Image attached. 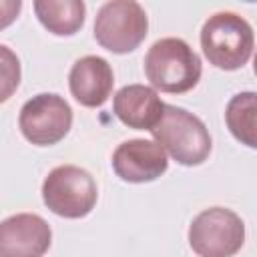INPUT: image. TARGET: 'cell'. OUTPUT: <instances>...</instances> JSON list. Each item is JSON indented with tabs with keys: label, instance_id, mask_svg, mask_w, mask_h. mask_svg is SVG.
Instances as JSON below:
<instances>
[{
	"label": "cell",
	"instance_id": "14",
	"mask_svg": "<svg viewBox=\"0 0 257 257\" xmlns=\"http://www.w3.org/2000/svg\"><path fill=\"white\" fill-rule=\"evenodd\" d=\"M253 72H255V76H257V52H255V58H253Z\"/></svg>",
	"mask_w": 257,
	"mask_h": 257
},
{
	"label": "cell",
	"instance_id": "1",
	"mask_svg": "<svg viewBox=\"0 0 257 257\" xmlns=\"http://www.w3.org/2000/svg\"><path fill=\"white\" fill-rule=\"evenodd\" d=\"M201 58L183 38H161L145 54V74L153 88L183 94L201 80Z\"/></svg>",
	"mask_w": 257,
	"mask_h": 257
},
{
	"label": "cell",
	"instance_id": "7",
	"mask_svg": "<svg viewBox=\"0 0 257 257\" xmlns=\"http://www.w3.org/2000/svg\"><path fill=\"white\" fill-rule=\"evenodd\" d=\"M18 126L28 143L52 147L68 135L72 126V108L60 94L40 92L22 104Z\"/></svg>",
	"mask_w": 257,
	"mask_h": 257
},
{
	"label": "cell",
	"instance_id": "13",
	"mask_svg": "<svg viewBox=\"0 0 257 257\" xmlns=\"http://www.w3.org/2000/svg\"><path fill=\"white\" fill-rule=\"evenodd\" d=\"M229 133L245 147L257 149V92H237L225 108Z\"/></svg>",
	"mask_w": 257,
	"mask_h": 257
},
{
	"label": "cell",
	"instance_id": "5",
	"mask_svg": "<svg viewBox=\"0 0 257 257\" xmlns=\"http://www.w3.org/2000/svg\"><path fill=\"white\" fill-rule=\"evenodd\" d=\"M149 18L145 8L135 0L104 2L94 18L96 42L114 54L133 52L147 36Z\"/></svg>",
	"mask_w": 257,
	"mask_h": 257
},
{
	"label": "cell",
	"instance_id": "3",
	"mask_svg": "<svg viewBox=\"0 0 257 257\" xmlns=\"http://www.w3.org/2000/svg\"><path fill=\"white\" fill-rule=\"evenodd\" d=\"M151 135L155 143H159L165 153L183 167L205 163L213 147L205 122L187 108L175 104H165V114Z\"/></svg>",
	"mask_w": 257,
	"mask_h": 257
},
{
	"label": "cell",
	"instance_id": "4",
	"mask_svg": "<svg viewBox=\"0 0 257 257\" xmlns=\"http://www.w3.org/2000/svg\"><path fill=\"white\" fill-rule=\"evenodd\" d=\"M98 199V189L92 175L76 165L54 167L42 183V201L58 217L82 219Z\"/></svg>",
	"mask_w": 257,
	"mask_h": 257
},
{
	"label": "cell",
	"instance_id": "2",
	"mask_svg": "<svg viewBox=\"0 0 257 257\" xmlns=\"http://www.w3.org/2000/svg\"><path fill=\"white\" fill-rule=\"evenodd\" d=\"M201 48L215 68L237 70L251 58L255 34L243 16L235 12H215L201 28Z\"/></svg>",
	"mask_w": 257,
	"mask_h": 257
},
{
	"label": "cell",
	"instance_id": "10",
	"mask_svg": "<svg viewBox=\"0 0 257 257\" xmlns=\"http://www.w3.org/2000/svg\"><path fill=\"white\" fill-rule=\"evenodd\" d=\"M112 84H114L112 66L108 64L106 58L96 54L78 58L68 72L70 94L74 96L76 102L88 108L102 106L112 92Z\"/></svg>",
	"mask_w": 257,
	"mask_h": 257
},
{
	"label": "cell",
	"instance_id": "8",
	"mask_svg": "<svg viewBox=\"0 0 257 257\" xmlns=\"http://www.w3.org/2000/svg\"><path fill=\"white\" fill-rule=\"evenodd\" d=\"M112 169L124 183H151L169 169L165 149L149 139H131L112 153Z\"/></svg>",
	"mask_w": 257,
	"mask_h": 257
},
{
	"label": "cell",
	"instance_id": "11",
	"mask_svg": "<svg viewBox=\"0 0 257 257\" xmlns=\"http://www.w3.org/2000/svg\"><path fill=\"white\" fill-rule=\"evenodd\" d=\"M112 112L128 128L153 131L165 114V102L153 86L126 84L116 90L112 98Z\"/></svg>",
	"mask_w": 257,
	"mask_h": 257
},
{
	"label": "cell",
	"instance_id": "9",
	"mask_svg": "<svg viewBox=\"0 0 257 257\" xmlns=\"http://www.w3.org/2000/svg\"><path fill=\"white\" fill-rule=\"evenodd\" d=\"M50 243V225L40 215L16 213L0 225V257H44Z\"/></svg>",
	"mask_w": 257,
	"mask_h": 257
},
{
	"label": "cell",
	"instance_id": "12",
	"mask_svg": "<svg viewBox=\"0 0 257 257\" xmlns=\"http://www.w3.org/2000/svg\"><path fill=\"white\" fill-rule=\"evenodd\" d=\"M34 12L48 32L56 36H72L84 24L86 6L82 0H36Z\"/></svg>",
	"mask_w": 257,
	"mask_h": 257
},
{
	"label": "cell",
	"instance_id": "6",
	"mask_svg": "<svg viewBox=\"0 0 257 257\" xmlns=\"http://www.w3.org/2000/svg\"><path fill=\"white\" fill-rule=\"evenodd\" d=\"M243 243V219L227 207H209L189 225V245L199 257H233Z\"/></svg>",
	"mask_w": 257,
	"mask_h": 257
}]
</instances>
